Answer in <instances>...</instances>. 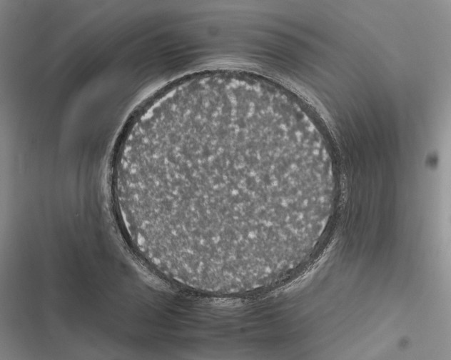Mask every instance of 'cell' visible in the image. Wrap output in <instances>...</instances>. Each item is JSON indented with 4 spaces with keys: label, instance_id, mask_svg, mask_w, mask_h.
Masks as SVG:
<instances>
[{
    "label": "cell",
    "instance_id": "6da1fadb",
    "mask_svg": "<svg viewBox=\"0 0 451 360\" xmlns=\"http://www.w3.org/2000/svg\"><path fill=\"white\" fill-rule=\"evenodd\" d=\"M116 184L148 257L174 281L232 293L310 252L336 189L322 140L261 97L180 103L133 138Z\"/></svg>",
    "mask_w": 451,
    "mask_h": 360
}]
</instances>
